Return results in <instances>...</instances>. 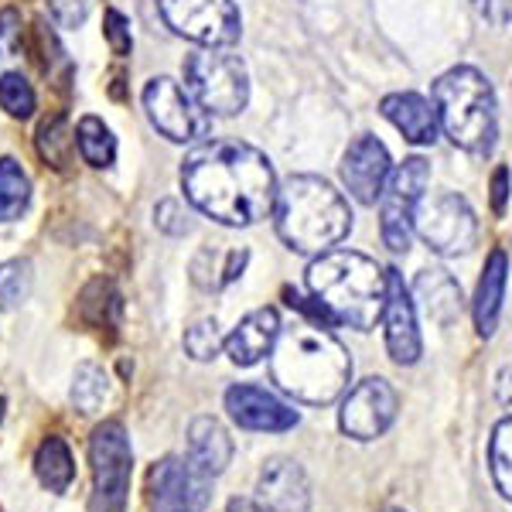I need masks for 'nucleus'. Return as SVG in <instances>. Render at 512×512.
I'll return each instance as SVG.
<instances>
[{
	"label": "nucleus",
	"instance_id": "1",
	"mask_svg": "<svg viewBox=\"0 0 512 512\" xmlns=\"http://www.w3.org/2000/svg\"><path fill=\"white\" fill-rule=\"evenodd\" d=\"M181 188L202 216L253 226L274 212L277 178L267 154L243 140H205L181 161Z\"/></svg>",
	"mask_w": 512,
	"mask_h": 512
},
{
	"label": "nucleus",
	"instance_id": "2",
	"mask_svg": "<svg viewBox=\"0 0 512 512\" xmlns=\"http://www.w3.org/2000/svg\"><path fill=\"white\" fill-rule=\"evenodd\" d=\"M270 373L287 396L301 403H332L349 386L352 359L345 345L321 321H294L280 328V338L270 352Z\"/></svg>",
	"mask_w": 512,
	"mask_h": 512
},
{
	"label": "nucleus",
	"instance_id": "3",
	"mask_svg": "<svg viewBox=\"0 0 512 512\" xmlns=\"http://www.w3.org/2000/svg\"><path fill=\"white\" fill-rule=\"evenodd\" d=\"M308 291L321 304L332 325H349L359 332L383 321L386 270L366 253L328 250L308 267Z\"/></svg>",
	"mask_w": 512,
	"mask_h": 512
},
{
	"label": "nucleus",
	"instance_id": "4",
	"mask_svg": "<svg viewBox=\"0 0 512 512\" xmlns=\"http://www.w3.org/2000/svg\"><path fill=\"white\" fill-rule=\"evenodd\" d=\"M270 216L277 222V236L297 253H328L352 229L349 202L315 175L280 181Z\"/></svg>",
	"mask_w": 512,
	"mask_h": 512
},
{
	"label": "nucleus",
	"instance_id": "5",
	"mask_svg": "<svg viewBox=\"0 0 512 512\" xmlns=\"http://www.w3.org/2000/svg\"><path fill=\"white\" fill-rule=\"evenodd\" d=\"M434 110L441 130L451 137L454 147L468 154H489L499 130V113H495V89L492 82L472 65L444 72L434 82Z\"/></svg>",
	"mask_w": 512,
	"mask_h": 512
},
{
	"label": "nucleus",
	"instance_id": "6",
	"mask_svg": "<svg viewBox=\"0 0 512 512\" xmlns=\"http://www.w3.org/2000/svg\"><path fill=\"white\" fill-rule=\"evenodd\" d=\"M185 89L209 117H236L250 103V72L229 48H198L185 59Z\"/></svg>",
	"mask_w": 512,
	"mask_h": 512
},
{
	"label": "nucleus",
	"instance_id": "7",
	"mask_svg": "<svg viewBox=\"0 0 512 512\" xmlns=\"http://www.w3.org/2000/svg\"><path fill=\"white\" fill-rule=\"evenodd\" d=\"M89 465H93L89 512H127L134 451L120 420H106L89 434Z\"/></svg>",
	"mask_w": 512,
	"mask_h": 512
},
{
	"label": "nucleus",
	"instance_id": "8",
	"mask_svg": "<svg viewBox=\"0 0 512 512\" xmlns=\"http://www.w3.org/2000/svg\"><path fill=\"white\" fill-rule=\"evenodd\" d=\"M414 233L441 256L468 253L478 243V219L472 205L454 192H434L417 202Z\"/></svg>",
	"mask_w": 512,
	"mask_h": 512
},
{
	"label": "nucleus",
	"instance_id": "9",
	"mask_svg": "<svg viewBox=\"0 0 512 512\" xmlns=\"http://www.w3.org/2000/svg\"><path fill=\"white\" fill-rule=\"evenodd\" d=\"M175 35L202 48H229L239 41L243 18L233 0H154Z\"/></svg>",
	"mask_w": 512,
	"mask_h": 512
},
{
	"label": "nucleus",
	"instance_id": "10",
	"mask_svg": "<svg viewBox=\"0 0 512 512\" xmlns=\"http://www.w3.org/2000/svg\"><path fill=\"white\" fill-rule=\"evenodd\" d=\"M427 181H431V164L424 158H407L390 175V185L379 198V236L393 253L410 250L414 209L427 192Z\"/></svg>",
	"mask_w": 512,
	"mask_h": 512
},
{
	"label": "nucleus",
	"instance_id": "11",
	"mask_svg": "<svg viewBox=\"0 0 512 512\" xmlns=\"http://www.w3.org/2000/svg\"><path fill=\"white\" fill-rule=\"evenodd\" d=\"M144 110L151 127L161 137L175 140V144H192V140H202L209 134L212 117L195 103L188 89H181L168 76H158L144 86Z\"/></svg>",
	"mask_w": 512,
	"mask_h": 512
},
{
	"label": "nucleus",
	"instance_id": "12",
	"mask_svg": "<svg viewBox=\"0 0 512 512\" xmlns=\"http://www.w3.org/2000/svg\"><path fill=\"white\" fill-rule=\"evenodd\" d=\"M396 407H400V400H396L393 386L383 376H369L345 396L342 410H338V427L352 441H376L379 434L390 431Z\"/></svg>",
	"mask_w": 512,
	"mask_h": 512
},
{
	"label": "nucleus",
	"instance_id": "13",
	"mask_svg": "<svg viewBox=\"0 0 512 512\" xmlns=\"http://www.w3.org/2000/svg\"><path fill=\"white\" fill-rule=\"evenodd\" d=\"M151 512H205L212 478L188 465V458H164L151 468Z\"/></svg>",
	"mask_w": 512,
	"mask_h": 512
},
{
	"label": "nucleus",
	"instance_id": "14",
	"mask_svg": "<svg viewBox=\"0 0 512 512\" xmlns=\"http://www.w3.org/2000/svg\"><path fill=\"white\" fill-rule=\"evenodd\" d=\"M390 175H393L390 151L369 134L355 137L342 158V181L355 202L376 205L383 198L386 185H390Z\"/></svg>",
	"mask_w": 512,
	"mask_h": 512
},
{
	"label": "nucleus",
	"instance_id": "15",
	"mask_svg": "<svg viewBox=\"0 0 512 512\" xmlns=\"http://www.w3.org/2000/svg\"><path fill=\"white\" fill-rule=\"evenodd\" d=\"M383 328L390 359L400 366H414L420 359V332H417V308L403 284L400 270H386V304H383Z\"/></svg>",
	"mask_w": 512,
	"mask_h": 512
},
{
	"label": "nucleus",
	"instance_id": "16",
	"mask_svg": "<svg viewBox=\"0 0 512 512\" xmlns=\"http://www.w3.org/2000/svg\"><path fill=\"white\" fill-rule=\"evenodd\" d=\"M226 410L239 427H246V431H263V434L291 431V427H297V420H301V414H297L294 407H287L280 396L267 393L263 386H253V383L229 386Z\"/></svg>",
	"mask_w": 512,
	"mask_h": 512
},
{
	"label": "nucleus",
	"instance_id": "17",
	"mask_svg": "<svg viewBox=\"0 0 512 512\" xmlns=\"http://www.w3.org/2000/svg\"><path fill=\"white\" fill-rule=\"evenodd\" d=\"M256 502L270 512H308L311 485L304 468L291 458H270L256 482Z\"/></svg>",
	"mask_w": 512,
	"mask_h": 512
},
{
	"label": "nucleus",
	"instance_id": "18",
	"mask_svg": "<svg viewBox=\"0 0 512 512\" xmlns=\"http://www.w3.org/2000/svg\"><path fill=\"white\" fill-rule=\"evenodd\" d=\"M280 315L277 308H260L250 311L243 321L236 325V332L226 338V352L236 366H256L263 355L274 352L277 338H280Z\"/></svg>",
	"mask_w": 512,
	"mask_h": 512
},
{
	"label": "nucleus",
	"instance_id": "19",
	"mask_svg": "<svg viewBox=\"0 0 512 512\" xmlns=\"http://www.w3.org/2000/svg\"><path fill=\"white\" fill-rule=\"evenodd\" d=\"M229 461H233V441H229L226 427L216 417H195L188 427V465L216 478L226 472Z\"/></svg>",
	"mask_w": 512,
	"mask_h": 512
},
{
	"label": "nucleus",
	"instance_id": "20",
	"mask_svg": "<svg viewBox=\"0 0 512 512\" xmlns=\"http://www.w3.org/2000/svg\"><path fill=\"white\" fill-rule=\"evenodd\" d=\"M383 117L400 130L410 144H434L437 140V110L434 103H427L424 96L417 93H393L383 99Z\"/></svg>",
	"mask_w": 512,
	"mask_h": 512
},
{
	"label": "nucleus",
	"instance_id": "21",
	"mask_svg": "<svg viewBox=\"0 0 512 512\" xmlns=\"http://www.w3.org/2000/svg\"><path fill=\"white\" fill-rule=\"evenodd\" d=\"M506 280H509V260L502 250H492L485 260L482 280H478V294H475V328L482 338L495 335L499 325V311H502V297H506Z\"/></svg>",
	"mask_w": 512,
	"mask_h": 512
},
{
	"label": "nucleus",
	"instance_id": "22",
	"mask_svg": "<svg viewBox=\"0 0 512 512\" xmlns=\"http://www.w3.org/2000/svg\"><path fill=\"white\" fill-rule=\"evenodd\" d=\"M424 315L437 325H454L461 315V287L448 270H424L414 284Z\"/></svg>",
	"mask_w": 512,
	"mask_h": 512
},
{
	"label": "nucleus",
	"instance_id": "23",
	"mask_svg": "<svg viewBox=\"0 0 512 512\" xmlns=\"http://www.w3.org/2000/svg\"><path fill=\"white\" fill-rule=\"evenodd\" d=\"M35 475L48 492H55V495L69 492V485L76 482V461H72V451H69V444H65V437L48 434L45 441L38 444Z\"/></svg>",
	"mask_w": 512,
	"mask_h": 512
},
{
	"label": "nucleus",
	"instance_id": "24",
	"mask_svg": "<svg viewBox=\"0 0 512 512\" xmlns=\"http://www.w3.org/2000/svg\"><path fill=\"white\" fill-rule=\"evenodd\" d=\"M246 260H250L246 250L222 253L216 246H205V250H198L195 263H192V280L202 287V291H219V287L233 284V280L243 274Z\"/></svg>",
	"mask_w": 512,
	"mask_h": 512
},
{
	"label": "nucleus",
	"instance_id": "25",
	"mask_svg": "<svg viewBox=\"0 0 512 512\" xmlns=\"http://www.w3.org/2000/svg\"><path fill=\"white\" fill-rule=\"evenodd\" d=\"M79 315L93 328H117L123 315V297L110 280L96 277L79 297Z\"/></svg>",
	"mask_w": 512,
	"mask_h": 512
},
{
	"label": "nucleus",
	"instance_id": "26",
	"mask_svg": "<svg viewBox=\"0 0 512 512\" xmlns=\"http://www.w3.org/2000/svg\"><path fill=\"white\" fill-rule=\"evenodd\" d=\"M76 147L89 168H110L117 158V137L99 117H82L76 127Z\"/></svg>",
	"mask_w": 512,
	"mask_h": 512
},
{
	"label": "nucleus",
	"instance_id": "27",
	"mask_svg": "<svg viewBox=\"0 0 512 512\" xmlns=\"http://www.w3.org/2000/svg\"><path fill=\"white\" fill-rule=\"evenodd\" d=\"M31 202V181L14 158H0V222L21 219Z\"/></svg>",
	"mask_w": 512,
	"mask_h": 512
},
{
	"label": "nucleus",
	"instance_id": "28",
	"mask_svg": "<svg viewBox=\"0 0 512 512\" xmlns=\"http://www.w3.org/2000/svg\"><path fill=\"white\" fill-rule=\"evenodd\" d=\"M72 147H76V134L69 130V120L62 113L48 117L38 127V154L45 164H52L55 171H65L72 161Z\"/></svg>",
	"mask_w": 512,
	"mask_h": 512
},
{
	"label": "nucleus",
	"instance_id": "29",
	"mask_svg": "<svg viewBox=\"0 0 512 512\" xmlns=\"http://www.w3.org/2000/svg\"><path fill=\"white\" fill-rule=\"evenodd\" d=\"M106 393H110V383H106V373L103 366L96 362H82L72 376V390H69V400L79 414H96L99 407L106 403Z\"/></svg>",
	"mask_w": 512,
	"mask_h": 512
},
{
	"label": "nucleus",
	"instance_id": "30",
	"mask_svg": "<svg viewBox=\"0 0 512 512\" xmlns=\"http://www.w3.org/2000/svg\"><path fill=\"white\" fill-rule=\"evenodd\" d=\"M489 465H492L495 489L512 502V417L495 424L489 444Z\"/></svg>",
	"mask_w": 512,
	"mask_h": 512
},
{
	"label": "nucleus",
	"instance_id": "31",
	"mask_svg": "<svg viewBox=\"0 0 512 512\" xmlns=\"http://www.w3.org/2000/svg\"><path fill=\"white\" fill-rule=\"evenodd\" d=\"M31 263L28 260H7L0 263V311H14L28 301L31 294Z\"/></svg>",
	"mask_w": 512,
	"mask_h": 512
},
{
	"label": "nucleus",
	"instance_id": "32",
	"mask_svg": "<svg viewBox=\"0 0 512 512\" xmlns=\"http://www.w3.org/2000/svg\"><path fill=\"white\" fill-rule=\"evenodd\" d=\"M0 106H4L14 120H28L31 113H35L38 96L21 72H4V76H0Z\"/></svg>",
	"mask_w": 512,
	"mask_h": 512
},
{
	"label": "nucleus",
	"instance_id": "33",
	"mask_svg": "<svg viewBox=\"0 0 512 512\" xmlns=\"http://www.w3.org/2000/svg\"><path fill=\"white\" fill-rule=\"evenodd\" d=\"M222 345H226V338L219 335L216 318H202V321H195V325L185 332V352L192 355L195 362H209V359H216Z\"/></svg>",
	"mask_w": 512,
	"mask_h": 512
},
{
	"label": "nucleus",
	"instance_id": "34",
	"mask_svg": "<svg viewBox=\"0 0 512 512\" xmlns=\"http://www.w3.org/2000/svg\"><path fill=\"white\" fill-rule=\"evenodd\" d=\"M154 226H158L164 236L192 233V219H188L185 205H181L178 198H164V202H158V209H154Z\"/></svg>",
	"mask_w": 512,
	"mask_h": 512
},
{
	"label": "nucleus",
	"instance_id": "35",
	"mask_svg": "<svg viewBox=\"0 0 512 512\" xmlns=\"http://www.w3.org/2000/svg\"><path fill=\"white\" fill-rule=\"evenodd\" d=\"M21 55V14L14 7L0 11V76H4V65Z\"/></svg>",
	"mask_w": 512,
	"mask_h": 512
},
{
	"label": "nucleus",
	"instance_id": "36",
	"mask_svg": "<svg viewBox=\"0 0 512 512\" xmlns=\"http://www.w3.org/2000/svg\"><path fill=\"white\" fill-rule=\"evenodd\" d=\"M103 31H106V41H110V48H113V55H130V48H134V38H130V21L123 18L120 11H106V18H103Z\"/></svg>",
	"mask_w": 512,
	"mask_h": 512
},
{
	"label": "nucleus",
	"instance_id": "37",
	"mask_svg": "<svg viewBox=\"0 0 512 512\" xmlns=\"http://www.w3.org/2000/svg\"><path fill=\"white\" fill-rule=\"evenodd\" d=\"M89 7H93V0H48V11L62 28H79L89 18Z\"/></svg>",
	"mask_w": 512,
	"mask_h": 512
},
{
	"label": "nucleus",
	"instance_id": "38",
	"mask_svg": "<svg viewBox=\"0 0 512 512\" xmlns=\"http://www.w3.org/2000/svg\"><path fill=\"white\" fill-rule=\"evenodd\" d=\"M475 4H478V11L492 24H499V28L512 21V0H475Z\"/></svg>",
	"mask_w": 512,
	"mask_h": 512
},
{
	"label": "nucleus",
	"instance_id": "39",
	"mask_svg": "<svg viewBox=\"0 0 512 512\" xmlns=\"http://www.w3.org/2000/svg\"><path fill=\"white\" fill-rule=\"evenodd\" d=\"M506 198H509V171L499 168L492 178V209L499 212V216L506 212Z\"/></svg>",
	"mask_w": 512,
	"mask_h": 512
},
{
	"label": "nucleus",
	"instance_id": "40",
	"mask_svg": "<svg viewBox=\"0 0 512 512\" xmlns=\"http://www.w3.org/2000/svg\"><path fill=\"white\" fill-rule=\"evenodd\" d=\"M226 512H270V509H263L256 502V495H236V499H229Z\"/></svg>",
	"mask_w": 512,
	"mask_h": 512
},
{
	"label": "nucleus",
	"instance_id": "41",
	"mask_svg": "<svg viewBox=\"0 0 512 512\" xmlns=\"http://www.w3.org/2000/svg\"><path fill=\"white\" fill-rule=\"evenodd\" d=\"M499 400L512 410V369L499 373Z\"/></svg>",
	"mask_w": 512,
	"mask_h": 512
},
{
	"label": "nucleus",
	"instance_id": "42",
	"mask_svg": "<svg viewBox=\"0 0 512 512\" xmlns=\"http://www.w3.org/2000/svg\"><path fill=\"white\" fill-rule=\"evenodd\" d=\"M0 420H4V396H0Z\"/></svg>",
	"mask_w": 512,
	"mask_h": 512
},
{
	"label": "nucleus",
	"instance_id": "43",
	"mask_svg": "<svg viewBox=\"0 0 512 512\" xmlns=\"http://www.w3.org/2000/svg\"><path fill=\"white\" fill-rule=\"evenodd\" d=\"M390 512H400V509H390Z\"/></svg>",
	"mask_w": 512,
	"mask_h": 512
},
{
	"label": "nucleus",
	"instance_id": "44",
	"mask_svg": "<svg viewBox=\"0 0 512 512\" xmlns=\"http://www.w3.org/2000/svg\"><path fill=\"white\" fill-rule=\"evenodd\" d=\"M472 4H475V0H472Z\"/></svg>",
	"mask_w": 512,
	"mask_h": 512
}]
</instances>
